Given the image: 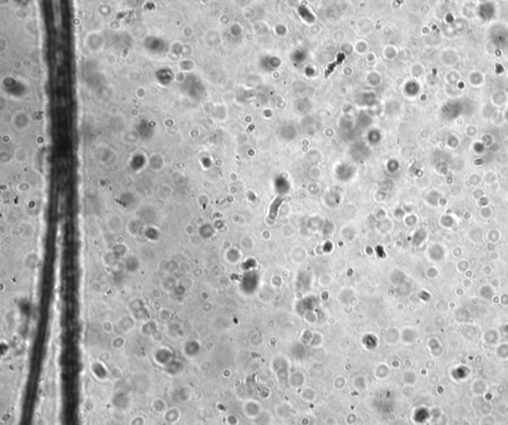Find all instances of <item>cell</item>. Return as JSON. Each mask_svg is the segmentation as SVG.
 <instances>
[{"instance_id": "1", "label": "cell", "mask_w": 508, "mask_h": 425, "mask_svg": "<svg viewBox=\"0 0 508 425\" xmlns=\"http://www.w3.org/2000/svg\"><path fill=\"white\" fill-rule=\"evenodd\" d=\"M344 59H345V55H344V54H340V58H338V59L336 60V62H335L334 64H330V65L327 66V69H326V72H325V78L327 77L328 74H331V73L335 70V68H336L338 65H340V64L343 62V60H344Z\"/></svg>"}]
</instances>
